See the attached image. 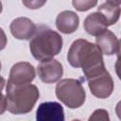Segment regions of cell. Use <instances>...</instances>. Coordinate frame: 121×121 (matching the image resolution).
I'll list each match as a JSON object with an SVG mask.
<instances>
[{"instance_id":"20","label":"cell","mask_w":121,"mask_h":121,"mask_svg":"<svg viewBox=\"0 0 121 121\" xmlns=\"http://www.w3.org/2000/svg\"><path fill=\"white\" fill-rule=\"evenodd\" d=\"M72 121H80V120H78V119H73Z\"/></svg>"},{"instance_id":"1","label":"cell","mask_w":121,"mask_h":121,"mask_svg":"<svg viewBox=\"0 0 121 121\" xmlns=\"http://www.w3.org/2000/svg\"><path fill=\"white\" fill-rule=\"evenodd\" d=\"M67 60L71 66L82 69L86 80L106 70L102 52L98 46L84 39H78L72 43L67 53Z\"/></svg>"},{"instance_id":"9","label":"cell","mask_w":121,"mask_h":121,"mask_svg":"<svg viewBox=\"0 0 121 121\" xmlns=\"http://www.w3.org/2000/svg\"><path fill=\"white\" fill-rule=\"evenodd\" d=\"M37 26L26 17L15 18L9 25V30L12 36L18 40H28L33 37Z\"/></svg>"},{"instance_id":"7","label":"cell","mask_w":121,"mask_h":121,"mask_svg":"<svg viewBox=\"0 0 121 121\" xmlns=\"http://www.w3.org/2000/svg\"><path fill=\"white\" fill-rule=\"evenodd\" d=\"M35 78L34 67L26 61H20L15 63L9 72L8 82L14 85L29 84Z\"/></svg>"},{"instance_id":"3","label":"cell","mask_w":121,"mask_h":121,"mask_svg":"<svg viewBox=\"0 0 121 121\" xmlns=\"http://www.w3.org/2000/svg\"><path fill=\"white\" fill-rule=\"evenodd\" d=\"M39 89L34 84L14 85L7 83L6 101L7 110L13 114L29 112L39 99Z\"/></svg>"},{"instance_id":"4","label":"cell","mask_w":121,"mask_h":121,"mask_svg":"<svg viewBox=\"0 0 121 121\" xmlns=\"http://www.w3.org/2000/svg\"><path fill=\"white\" fill-rule=\"evenodd\" d=\"M56 95L70 109L79 108L86 98V93L81 82L75 78H63L59 81L56 86Z\"/></svg>"},{"instance_id":"14","label":"cell","mask_w":121,"mask_h":121,"mask_svg":"<svg viewBox=\"0 0 121 121\" xmlns=\"http://www.w3.org/2000/svg\"><path fill=\"white\" fill-rule=\"evenodd\" d=\"M97 2L95 0H74L72 1V5L78 11H86L95 6H96Z\"/></svg>"},{"instance_id":"11","label":"cell","mask_w":121,"mask_h":121,"mask_svg":"<svg viewBox=\"0 0 121 121\" xmlns=\"http://www.w3.org/2000/svg\"><path fill=\"white\" fill-rule=\"evenodd\" d=\"M83 26L88 34L97 37L100 34H102L104 31H106L109 26L105 17L101 13L96 11L89 14L85 18Z\"/></svg>"},{"instance_id":"15","label":"cell","mask_w":121,"mask_h":121,"mask_svg":"<svg viewBox=\"0 0 121 121\" xmlns=\"http://www.w3.org/2000/svg\"><path fill=\"white\" fill-rule=\"evenodd\" d=\"M88 121H111L109 112L105 109H96L90 115Z\"/></svg>"},{"instance_id":"17","label":"cell","mask_w":121,"mask_h":121,"mask_svg":"<svg viewBox=\"0 0 121 121\" xmlns=\"http://www.w3.org/2000/svg\"><path fill=\"white\" fill-rule=\"evenodd\" d=\"M114 68H115V73L118 78L121 79V55H117V60L115 61Z\"/></svg>"},{"instance_id":"12","label":"cell","mask_w":121,"mask_h":121,"mask_svg":"<svg viewBox=\"0 0 121 121\" xmlns=\"http://www.w3.org/2000/svg\"><path fill=\"white\" fill-rule=\"evenodd\" d=\"M95 43L102 54L111 56L117 52L119 41L111 30H106L95 38Z\"/></svg>"},{"instance_id":"5","label":"cell","mask_w":121,"mask_h":121,"mask_svg":"<svg viewBox=\"0 0 121 121\" xmlns=\"http://www.w3.org/2000/svg\"><path fill=\"white\" fill-rule=\"evenodd\" d=\"M37 73L40 79L47 84L55 83L63 74V68L60 61L55 59H48L42 60L37 67Z\"/></svg>"},{"instance_id":"2","label":"cell","mask_w":121,"mask_h":121,"mask_svg":"<svg viewBox=\"0 0 121 121\" xmlns=\"http://www.w3.org/2000/svg\"><path fill=\"white\" fill-rule=\"evenodd\" d=\"M62 48V38L55 30L44 25L37 26V29L30 39L29 49L38 60L53 59Z\"/></svg>"},{"instance_id":"10","label":"cell","mask_w":121,"mask_h":121,"mask_svg":"<svg viewBox=\"0 0 121 121\" xmlns=\"http://www.w3.org/2000/svg\"><path fill=\"white\" fill-rule=\"evenodd\" d=\"M78 24L79 18L78 14L72 10L61 11L56 18L57 28L64 34H71L75 32L78 27Z\"/></svg>"},{"instance_id":"16","label":"cell","mask_w":121,"mask_h":121,"mask_svg":"<svg viewBox=\"0 0 121 121\" xmlns=\"http://www.w3.org/2000/svg\"><path fill=\"white\" fill-rule=\"evenodd\" d=\"M22 3L28 9H40L42 6H43L46 3V1H23Z\"/></svg>"},{"instance_id":"8","label":"cell","mask_w":121,"mask_h":121,"mask_svg":"<svg viewBox=\"0 0 121 121\" xmlns=\"http://www.w3.org/2000/svg\"><path fill=\"white\" fill-rule=\"evenodd\" d=\"M36 121H64L62 106L56 101L41 103L36 111Z\"/></svg>"},{"instance_id":"6","label":"cell","mask_w":121,"mask_h":121,"mask_svg":"<svg viewBox=\"0 0 121 121\" xmlns=\"http://www.w3.org/2000/svg\"><path fill=\"white\" fill-rule=\"evenodd\" d=\"M91 93L98 98L109 97L113 91V80L110 73L105 70L101 74L88 80Z\"/></svg>"},{"instance_id":"19","label":"cell","mask_w":121,"mask_h":121,"mask_svg":"<svg viewBox=\"0 0 121 121\" xmlns=\"http://www.w3.org/2000/svg\"><path fill=\"white\" fill-rule=\"evenodd\" d=\"M116 54H117V55H121V40L119 41V43H118V49H117Z\"/></svg>"},{"instance_id":"18","label":"cell","mask_w":121,"mask_h":121,"mask_svg":"<svg viewBox=\"0 0 121 121\" xmlns=\"http://www.w3.org/2000/svg\"><path fill=\"white\" fill-rule=\"evenodd\" d=\"M115 112H116V115H117V117L120 119V121H121V100L116 104V106H115Z\"/></svg>"},{"instance_id":"13","label":"cell","mask_w":121,"mask_h":121,"mask_svg":"<svg viewBox=\"0 0 121 121\" xmlns=\"http://www.w3.org/2000/svg\"><path fill=\"white\" fill-rule=\"evenodd\" d=\"M97 11L105 17L108 26L114 25L121 14V2L106 1L97 8Z\"/></svg>"}]
</instances>
